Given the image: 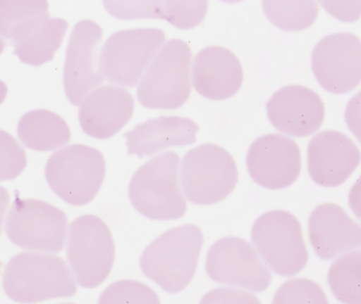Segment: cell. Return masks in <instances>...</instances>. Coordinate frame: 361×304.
<instances>
[{"mask_svg": "<svg viewBox=\"0 0 361 304\" xmlns=\"http://www.w3.org/2000/svg\"><path fill=\"white\" fill-rule=\"evenodd\" d=\"M203 241L197 225L169 229L143 251L141 270L167 293H180L195 277Z\"/></svg>", "mask_w": 361, "mask_h": 304, "instance_id": "obj_1", "label": "cell"}, {"mask_svg": "<svg viewBox=\"0 0 361 304\" xmlns=\"http://www.w3.org/2000/svg\"><path fill=\"white\" fill-rule=\"evenodd\" d=\"M4 289L10 299L21 303L73 297L78 291L64 260L38 253H20L10 260L4 273Z\"/></svg>", "mask_w": 361, "mask_h": 304, "instance_id": "obj_2", "label": "cell"}, {"mask_svg": "<svg viewBox=\"0 0 361 304\" xmlns=\"http://www.w3.org/2000/svg\"><path fill=\"white\" fill-rule=\"evenodd\" d=\"M180 158L166 152L150 159L129 183V198L138 213L152 220H175L187 211L179 186Z\"/></svg>", "mask_w": 361, "mask_h": 304, "instance_id": "obj_3", "label": "cell"}, {"mask_svg": "<svg viewBox=\"0 0 361 304\" xmlns=\"http://www.w3.org/2000/svg\"><path fill=\"white\" fill-rule=\"evenodd\" d=\"M192 52L180 39L163 45L141 77L137 99L145 108L175 110L187 102L191 94Z\"/></svg>", "mask_w": 361, "mask_h": 304, "instance_id": "obj_4", "label": "cell"}, {"mask_svg": "<svg viewBox=\"0 0 361 304\" xmlns=\"http://www.w3.org/2000/svg\"><path fill=\"white\" fill-rule=\"evenodd\" d=\"M181 189L192 204H217L235 190L239 173L229 152L215 144H202L189 151L181 162Z\"/></svg>", "mask_w": 361, "mask_h": 304, "instance_id": "obj_5", "label": "cell"}, {"mask_svg": "<svg viewBox=\"0 0 361 304\" xmlns=\"http://www.w3.org/2000/svg\"><path fill=\"white\" fill-rule=\"evenodd\" d=\"M104 176V155L86 146L56 151L46 166V179L52 191L73 206L90 203L98 194Z\"/></svg>", "mask_w": 361, "mask_h": 304, "instance_id": "obj_6", "label": "cell"}, {"mask_svg": "<svg viewBox=\"0 0 361 304\" xmlns=\"http://www.w3.org/2000/svg\"><path fill=\"white\" fill-rule=\"evenodd\" d=\"M252 241L255 251L274 273L291 277L308 262L302 225L286 210L264 213L254 223Z\"/></svg>", "mask_w": 361, "mask_h": 304, "instance_id": "obj_7", "label": "cell"}, {"mask_svg": "<svg viewBox=\"0 0 361 304\" xmlns=\"http://www.w3.org/2000/svg\"><path fill=\"white\" fill-rule=\"evenodd\" d=\"M164 44V32L159 28H135L114 33L99 56L101 75L112 84L132 88L140 82Z\"/></svg>", "mask_w": 361, "mask_h": 304, "instance_id": "obj_8", "label": "cell"}, {"mask_svg": "<svg viewBox=\"0 0 361 304\" xmlns=\"http://www.w3.org/2000/svg\"><path fill=\"white\" fill-rule=\"evenodd\" d=\"M68 263L74 277L84 288L106 281L114 263L115 247L108 225L96 215H82L68 229Z\"/></svg>", "mask_w": 361, "mask_h": 304, "instance_id": "obj_9", "label": "cell"}, {"mask_svg": "<svg viewBox=\"0 0 361 304\" xmlns=\"http://www.w3.org/2000/svg\"><path fill=\"white\" fill-rule=\"evenodd\" d=\"M6 234L26 251L59 253L66 245L68 218L45 201L17 198L8 213Z\"/></svg>", "mask_w": 361, "mask_h": 304, "instance_id": "obj_10", "label": "cell"}, {"mask_svg": "<svg viewBox=\"0 0 361 304\" xmlns=\"http://www.w3.org/2000/svg\"><path fill=\"white\" fill-rule=\"evenodd\" d=\"M205 267L209 279L216 283L254 293L266 291L271 284V274L257 251L249 241L239 237L216 241L207 253Z\"/></svg>", "mask_w": 361, "mask_h": 304, "instance_id": "obj_11", "label": "cell"}, {"mask_svg": "<svg viewBox=\"0 0 361 304\" xmlns=\"http://www.w3.org/2000/svg\"><path fill=\"white\" fill-rule=\"evenodd\" d=\"M312 66L314 77L326 91H352L361 80L360 39L352 33L326 36L312 51Z\"/></svg>", "mask_w": 361, "mask_h": 304, "instance_id": "obj_12", "label": "cell"}, {"mask_svg": "<svg viewBox=\"0 0 361 304\" xmlns=\"http://www.w3.org/2000/svg\"><path fill=\"white\" fill-rule=\"evenodd\" d=\"M102 28L92 20L74 26L68 40L64 63L63 84L66 96L73 106L104 82L99 70Z\"/></svg>", "mask_w": 361, "mask_h": 304, "instance_id": "obj_13", "label": "cell"}, {"mask_svg": "<svg viewBox=\"0 0 361 304\" xmlns=\"http://www.w3.org/2000/svg\"><path fill=\"white\" fill-rule=\"evenodd\" d=\"M250 176L269 190L293 184L302 170L298 143L282 134H266L252 144L247 156Z\"/></svg>", "mask_w": 361, "mask_h": 304, "instance_id": "obj_14", "label": "cell"}, {"mask_svg": "<svg viewBox=\"0 0 361 304\" xmlns=\"http://www.w3.org/2000/svg\"><path fill=\"white\" fill-rule=\"evenodd\" d=\"M267 113L272 126L280 132L304 138L319 130L324 120V104L314 90L292 84L271 96Z\"/></svg>", "mask_w": 361, "mask_h": 304, "instance_id": "obj_15", "label": "cell"}, {"mask_svg": "<svg viewBox=\"0 0 361 304\" xmlns=\"http://www.w3.org/2000/svg\"><path fill=\"white\" fill-rule=\"evenodd\" d=\"M307 160L314 182L322 186H338L360 164V151L346 134L326 130L310 140Z\"/></svg>", "mask_w": 361, "mask_h": 304, "instance_id": "obj_16", "label": "cell"}, {"mask_svg": "<svg viewBox=\"0 0 361 304\" xmlns=\"http://www.w3.org/2000/svg\"><path fill=\"white\" fill-rule=\"evenodd\" d=\"M135 101L121 87L102 86L90 92L80 102V126L92 138L109 139L118 134L132 118Z\"/></svg>", "mask_w": 361, "mask_h": 304, "instance_id": "obj_17", "label": "cell"}, {"mask_svg": "<svg viewBox=\"0 0 361 304\" xmlns=\"http://www.w3.org/2000/svg\"><path fill=\"white\" fill-rule=\"evenodd\" d=\"M308 234L314 253L326 261L361 245L360 225L336 204H322L314 209L308 220Z\"/></svg>", "mask_w": 361, "mask_h": 304, "instance_id": "obj_18", "label": "cell"}, {"mask_svg": "<svg viewBox=\"0 0 361 304\" xmlns=\"http://www.w3.org/2000/svg\"><path fill=\"white\" fill-rule=\"evenodd\" d=\"M193 87L209 100L235 96L243 82V68L237 56L223 47H207L193 62Z\"/></svg>", "mask_w": 361, "mask_h": 304, "instance_id": "obj_19", "label": "cell"}, {"mask_svg": "<svg viewBox=\"0 0 361 304\" xmlns=\"http://www.w3.org/2000/svg\"><path fill=\"white\" fill-rule=\"evenodd\" d=\"M68 28L66 20L51 18L49 12L26 20L10 33L13 53L30 65L47 63L61 47Z\"/></svg>", "mask_w": 361, "mask_h": 304, "instance_id": "obj_20", "label": "cell"}, {"mask_svg": "<svg viewBox=\"0 0 361 304\" xmlns=\"http://www.w3.org/2000/svg\"><path fill=\"white\" fill-rule=\"evenodd\" d=\"M199 130V126L189 118L161 116L138 125L124 137L128 155L142 158L173 146H190L197 142Z\"/></svg>", "mask_w": 361, "mask_h": 304, "instance_id": "obj_21", "label": "cell"}, {"mask_svg": "<svg viewBox=\"0 0 361 304\" xmlns=\"http://www.w3.org/2000/svg\"><path fill=\"white\" fill-rule=\"evenodd\" d=\"M18 134L26 148L47 152L63 146L71 132L63 118L47 110L26 113L18 125Z\"/></svg>", "mask_w": 361, "mask_h": 304, "instance_id": "obj_22", "label": "cell"}, {"mask_svg": "<svg viewBox=\"0 0 361 304\" xmlns=\"http://www.w3.org/2000/svg\"><path fill=\"white\" fill-rule=\"evenodd\" d=\"M263 9L270 23L286 32L304 31L319 13L316 0H263Z\"/></svg>", "mask_w": 361, "mask_h": 304, "instance_id": "obj_23", "label": "cell"}, {"mask_svg": "<svg viewBox=\"0 0 361 304\" xmlns=\"http://www.w3.org/2000/svg\"><path fill=\"white\" fill-rule=\"evenodd\" d=\"M361 253L352 251L338 258L329 270L328 281L336 299L343 303L359 304L360 291Z\"/></svg>", "mask_w": 361, "mask_h": 304, "instance_id": "obj_24", "label": "cell"}, {"mask_svg": "<svg viewBox=\"0 0 361 304\" xmlns=\"http://www.w3.org/2000/svg\"><path fill=\"white\" fill-rule=\"evenodd\" d=\"M48 9L47 0H0V37L9 40L14 27Z\"/></svg>", "mask_w": 361, "mask_h": 304, "instance_id": "obj_25", "label": "cell"}, {"mask_svg": "<svg viewBox=\"0 0 361 304\" xmlns=\"http://www.w3.org/2000/svg\"><path fill=\"white\" fill-rule=\"evenodd\" d=\"M209 10V0H163L164 20L175 27L190 30L199 25Z\"/></svg>", "mask_w": 361, "mask_h": 304, "instance_id": "obj_26", "label": "cell"}, {"mask_svg": "<svg viewBox=\"0 0 361 304\" xmlns=\"http://www.w3.org/2000/svg\"><path fill=\"white\" fill-rule=\"evenodd\" d=\"M110 15L118 20H164L163 0H102Z\"/></svg>", "mask_w": 361, "mask_h": 304, "instance_id": "obj_27", "label": "cell"}, {"mask_svg": "<svg viewBox=\"0 0 361 304\" xmlns=\"http://www.w3.org/2000/svg\"><path fill=\"white\" fill-rule=\"evenodd\" d=\"M274 303H328V298L318 284L307 279H294L278 289Z\"/></svg>", "mask_w": 361, "mask_h": 304, "instance_id": "obj_28", "label": "cell"}, {"mask_svg": "<svg viewBox=\"0 0 361 304\" xmlns=\"http://www.w3.org/2000/svg\"><path fill=\"white\" fill-rule=\"evenodd\" d=\"M100 303H160L154 291L145 284L121 281L113 284L101 296Z\"/></svg>", "mask_w": 361, "mask_h": 304, "instance_id": "obj_29", "label": "cell"}, {"mask_svg": "<svg viewBox=\"0 0 361 304\" xmlns=\"http://www.w3.org/2000/svg\"><path fill=\"white\" fill-rule=\"evenodd\" d=\"M27 165L25 152L17 140L0 130V181L13 180Z\"/></svg>", "mask_w": 361, "mask_h": 304, "instance_id": "obj_30", "label": "cell"}, {"mask_svg": "<svg viewBox=\"0 0 361 304\" xmlns=\"http://www.w3.org/2000/svg\"><path fill=\"white\" fill-rule=\"evenodd\" d=\"M332 17L345 23L358 21L361 15V0H317Z\"/></svg>", "mask_w": 361, "mask_h": 304, "instance_id": "obj_31", "label": "cell"}, {"mask_svg": "<svg viewBox=\"0 0 361 304\" xmlns=\"http://www.w3.org/2000/svg\"><path fill=\"white\" fill-rule=\"evenodd\" d=\"M202 303H259L255 296L235 288H219L207 293Z\"/></svg>", "mask_w": 361, "mask_h": 304, "instance_id": "obj_32", "label": "cell"}, {"mask_svg": "<svg viewBox=\"0 0 361 304\" xmlns=\"http://www.w3.org/2000/svg\"><path fill=\"white\" fill-rule=\"evenodd\" d=\"M360 94H356L355 98L350 101V106H348V110H346V120H348V127L352 129V132H354L355 136L360 140V114H359V110H360Z\"/></svg>", "mask_w": 361, "mask_h": 304, "instance_id": "obj_33", "label": "cell"}, {"mask_svg": "<svg viewBox=\"0 0 361 304\" xmlns=\"http://www.w3.org/2000/svg\"><path fill=\"white\" fill-rule=\"evenodd\" d=\"M9 193L5 187L0 186V234L3 229L4 219H5L6 211L9 206Z\"/></svg>", "mask_w": 361, "mask_h": 304, "instance_id": "obj_34", "label": "cell"}, {"mask_svg": "<svg viewBox=\"0 0 361 304\" xmlns=\"http://www.w3.org/2000/svg\"><path fill=\"white\" fill-rule=\"evenodd\" d=\"M7 86H6L5 82H3L1 80H0V104L3 103L4 101H5L6 96H7Z\"/></svg>", "mask_w": 361, "mask_h": 304, "instance_id": "obj_35", "label": "cell"}, {"mask_svg": "<svg viewBox=\"0 0 361 304\" xmlns=\"http://www.w3.org/2000/svg\"><path fill=\"white\" fill-rule=\"evenodd\" d=\"M7 46L8 42H6L3 37H0V54L3 53L4 50H5V48L7 47Z\"/></svg>", "mask_w": 361, "mask_h": 304, "instance_id": "obj_36", "label": "cell"}, {"mask_svg": "<svg viewBox=\"0 0 361 304\" xmlns=\"http://www.w3.org/2000/svg\"><path fill=\"white\" fill-rule=\"evenodd\" d=\"M221 1H224V3L227 4H235L240 3V1H242V0H221Z\"/></svg>", "mask_w": 361, "mask_h": 304, "instance_id": "obj_37", "label": "cell"}, {"mask_svg": "<svg viewBox=\"0 0 361 304\" xmlns=\"http://www.w3.org/2000/svg\"><path fill=\"white\" fill-rule=\"evenodd\" d=\"M0 267H1V263H0Z\"/></svg>", "mask_w": 361, "mask_h": 304, "instance_id": "obj_38", "label": "cell"}]
</instances>
